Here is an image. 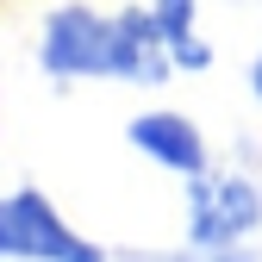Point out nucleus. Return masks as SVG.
<instances>
[{
  "label": "nucleus",
  "mask_w": 262,
  "mask_h": 262,
  "mask_svg": "<svg viewBox=\"0 0 262 262\" xmlns=\"http://www.w3.org/2000/svg\"><path fill=\"white\" fill-rule=\"evenodd\" d=\"M38 69L56 81H131L156 88L169 81L175 56L162 44L156 13H100V7H56L38 25Z\"/></svg>",
  "instance_id": "nucleus-1"
},
{
  "label": "nucleus",
  "mask_w": 262,
  "mask_h": 262,
  "mask_svg": "<svg viewBox=\"0 0 262 262\" xmlns=\"http://www.w3.org/2000/svg\"><path fill=\"white\" fill-rule=\"evenodd\" d=\"M0 262H106V250L88 244L50 193L19 187L0 193Z\"/></svg>",
  "instance_id": "nucleus-2"
},
{
  "label": "nucleus",
  "mask_w": 262,
  "mask_h": 262,
  "mask_svg": "<svg viewBox=\"0 0 262 262\" xmlns=\"http://www.w3.org/2000/svg\"><path fill=\"white\" fill-rule=\"evenodd\" d=\"M262 225V187L231 169L187 175V237L193 244H244Z\"/></svg>",
  "instance_id": "nucleus-3"
},
{
  "label": "nucleus",
  "mask_w": 262,
  "mask_h": 262,
  "mask_svg": "<svg viewBox=\"0 0 262 262\" xmlns=\"http://www.w3.org/2000/svg\"><path fill=\"white\" fill-rule=\"evenodd\" d=\"M125 138H131V150L138 156H150L156 169H169V175H200V169H212V150H206V138H200V125H193L187 113H175V106H156V113H138L125 125Z\"/></svg>",
  "instance_id": "nucleus-4"
},
{
  "label": "nucleus",
  "mask_w": 262,
  "mask_h": 262,
  "mask_svg": "<svg viewBox=\"0 0 262 262\" xmlns=\"http://www.w3.org/2000/svg\"><path fill=\"white\" fill-rule=\"evenodd\" d=\"M150 13H156V25H162V44H169L175 69H206V62H212V44L193 31L200 0H150Z\"/></svg>",
  "instance_id": "nucleus-5"
},
{
  "label": "nucleus",
  "mask_w": 262,
  "mask_h": 262,
  "mask_svg": "<svg viewBox=\"0 0 262 262\" xmlns=\"http://www.w3.org/2000/svg\"><path fill=\"white\" fill-rule=\"evenodd\" d=\"M175 262H262V256L250 250V237H244V244H193V237H187V250H181Z\"/></svg>",
  "instance_id": "nucleus-6"
},
{
  "label": "nucleus",
  "mask_w": 262,
  "mask_h": 262,
  "mask_svg": "<svg viewBox=\"0 0 262 262\" xmlns=\"http://www.w3.org/2000/svg\"><path fill=\"white\" fill-rule=\"evenodd\" d=\"M250 88H256V100H262V56L250 62Z\"/></svg>",
  "instance_id": "nucleus-7"
}]
</instances>
